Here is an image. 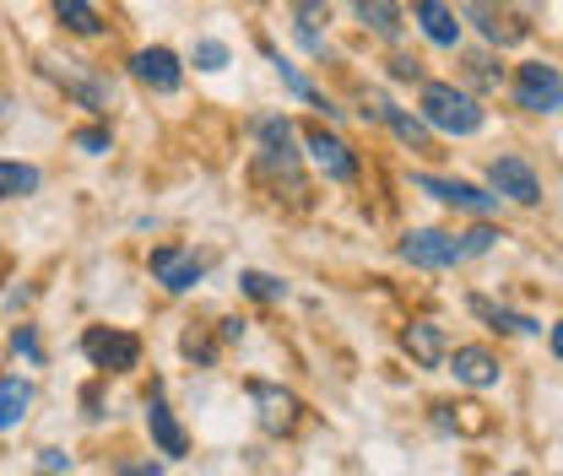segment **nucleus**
<instances>
[{
  "label": "nucleus",
  "mask_w": 563,
  "mask_h": 476,
  "mask_svg": "<svg viewBox=\"0 0 563 476\" xmlns=\"http://www.w3.org/2000/svg\"><path fill=\"white\" fill-rule=\"evenodd\" d=\"M81 352H87V363L103 368V374H131L141 363V341L131 336V331H114V325H87V331H81Z\"/></svg>",
  "instance_id": "20e7f679"
},
{
  "label": "nucleus",
  "mask_w": 563,
  "mask_h": 476,
  "mask_svg": "<svg viewBox=\"0 0 563 476\" xmlns=\"http://www.w3.org/2000/svg\"><path fill=\"white\" fill-rule=\"evenodd\" d=\"M11 346H16L22 357H33V363H38V336H33V325H22V331H11Z\"/></svg>",
  "instance_id": "7c9ffc66"
},
{
  "label": "nucleus",
  "mask_w": 563,
  "mask_h": 476,
  "mask_svg": "<svg viewBox=\"0 0 563 476\" xmlns=\"http://www.w3.org/2000/svg\"><path fill=\"white\" fill-rule=\"evenodd\" d=\"M422 120L433 125V131H444V136H477L483 131V103L466 92V87H455V81H422V98H418Z\"/></svg>",
  "instance_id": "f03ea898"
},
{
  "label": "nucleus",
  "mask_w": 563,
  "mask_h": 476,
  "mask_svg": "<svg viewBox=\"0 0 563 476\" xmlns=\"http://www.w3.org/2000/svg\"><path fill=\"white\" fill-rule=\"evenodd\" d=\"M401 346L418 357L422 368H433V363H444V331L433 325V320H418V325H407L401 331Z\"/></svg>",
  "instance_id": "6ab92c4d"
},
{
  "label": "nucleus",
  "mask_w": 563,
  "mask_h": 476,
  "mask_svg": "<svg viewBox=\"0 0 563 476\" xmlns=\"http://www.w3.org/2000/svg\"><path fill=\"white\" fill-rule=\"evenodd\" d=\"M466 76H472L477 87H498V81H504V66H498L493 55H466Z\"/></svg>",
  "instance_id": "a878e982"
},
{
  "label": "nucleus",
  "mask_w": 563,
  "mask_h": 476,
  "mask_svg": "<svg viewBox=\"0 0 563 476\" xmlns=\"http://www.w3.org/2000/svg\"><path fill=\"white\" fill-rule=\"evenodd\" d=\"M515 103L526 114H559L563 109V70L548 60H526L515 70Z\"/></svg>",
  "instance_id": "39448f33"
},
{
  "label": "nucleus",
  "mask_w": 563,
  "mask_h": 476,
  "mask_svg": "<svg viewBox=\"0 0 563 476\" xmlns=\"http://www.w3.org/2000/svg\"><path fill=\"white\" fill-rule=\"evenodd\" d=\"M55 16L66 22L70 33H81V38H98V33H103V16H98L87 0H55Z\"/></svg>",
  "instance_id": "4be33fe9"
},
{
  "label": "nucleus",
  "mask_w": 563,
  "mask_h": 476,
  "mask_svg": "<svg viewBox=\"0 0 563 476\" xmlns=\"http://www.w3.org/2000/svg\"><path fill=\"white\" fill-rule=\"evenodd\" d=\"M439 411V428H455V433H488L493 417H483V407H433Z\"/></svg>",
  "instance_id": "b1692460"
},
{
  "label": "nucleus",
  "mask_w": 563,
  "mask_h": 476,
  "mask_svg": "<svg viewBox=\"0 0 563 476\" xmlns=\"http://www.w3.org/2000/svg\"><path fill=\"white\" fill-rule=\"evenodd\" d=\"M146 428H152V444H157L168 461H185V455H190V439H185V428L174 422V411H168L157 385L146 390Z\"/></svg>",
  "instance_id": "f8f14e48"
},
{
  "label": "nucleus",
  "mask_w": 563,
  "mask_h": 476,
  "mask_svg": "<svg viewBox=\"0 0 563 476\" xmlns=\"http://www.w3.org/2000/svg\"><path fill=\"white\" fill-rule=\"evenodd\" d=\"M244 390H250L255 417H261V428H266V433H277V439H292V433H298V422H303V401H298L292 390L266 385V379H250Z\"/></svg>",
  "instance_id": "0eeeda50"
},
{
  "label": "nucleus",
  "mask_w": 563,
  "mask_h": 476,
  "mask_svg": "<svg viewBox=\"0 0 563 476\" xmlns=\"http://www.w3.org/2000/svg\"><path fill=\"white\" fill-rule=\"evenodd\" d=\"M450 374L461 379V385H472V390H488V385H498V352H488V346H455L450 352Z\"/></svg>",
  "instance_id": "2eb2a0df"
},
{
  "label": "nucleus",
  "mask_w": 563,
  "mask_h": 476,
  "mask_svg": "<svg viewBox=\"0 0 563 476\" xmlns=\"http://www.w3.org/2000/svg\"><path fill=\"white\" fill-rule=\"evenodd\" d=\"M196 66H201V70H222V66H228V44H222V38H201V44H196Z\"/></svg>",
  "instance_id": "cd10ccee"
},
{
  "label": "nucleus",
  "mask_w": 563,
  "mask_h": 476,
  "mask_svg": "<svg viewBox=\"0 0 563 476\" xmlns=\"http://www.w3.org/2000/svg\"><path fill=\"white\" fill-rule=\"evenodd\" d=\"M49 76L66 87L81 109H92V114H109V109H114V81L98 76L87 60H49Z\"/></svg>",
  "instance_id": "423d86ee"
},
{
  "label": "nucleus",
  "mask_w": 563,
  "mask_h": 476,
  "mask_svg": "<svg viewBox=\"0 0 563 476\" xmlns=\"http://www.w3.org/2000/svg\"><path fill=\"white\" fill-rule=\"evenodd\" d=\"M38 466L44 472H70V455L66 450H38Z\"/></svg>",
  "instance_id": "2f4dec72"
},
{
  "label": "nucleus",
  "mask_w": 563,
  "mask_h": 476,
  "mask_svg": "<svg viewBox=\"0 0 563 476\" xmlns=\"http://www.w3.org/2000/svg\"><path fill=\"white\" fill-rule=\"evenodd\" d=\"M488 185L498 190V196H509V201H520V206L542 201V179H537V168H531L526 157H493Z\"/></svg>",
  "instance_id": "9d476101"
},
{
  "label": "nucleus",
  "mask_w": 563,
  "mask_h": 476,
  "mask_svg": "<svg viewBox=\"0 0 563 476\" xmlns=\"http://www.w3.org/2000/svg\"><path fill=\"white\" fill-rule=\"evenodd\" d=\"M390 76H396V81H422V60H412V55H396V60H390Z\"/></svg>",
  "instance_id": "c756f323"
},
{
  "label": "nucleus",
  "mask_w": 563,
  "mask_h": 476,
  "mask_svg": "<svg viewBox=\"0 0 563 476\" xmlns=\"http://www.w3.org/2000/svg\"><path fill=\"white\" fill-rule=\"evenodd\" d=\"M146 266H152V276H157L168 292H190V287L207 276V261H201L196 250H185V244H157Z\"/></svg>",
  "instance_id": "1a4fd4ad"
},
{
  "label": "nucleus",
  "mask_w": 563,
  "mask_h": 476,
  "mask_svg": "<svg viewBox=\"0 0 563 476\" xmlns=\"http://www.w3.org/2000/svg\"><path fill=\"white\" fill-rule=\"evenodd\" d=\"M466 255H477L466 233H444V228H412V233L401 239V261H412V266H422V272H450V266H461Z\"/></svg>",
  "instance_id": "7ed1b4c3"
},
{
  "label": "nucleus",
  "mask_w": 563,
  "mask_h": 476,
  "mask_svg": "<svg viewBox=\"0 0 563 476\" xmlns=\"http://www.w3.org/2000/svg\"><path fill=\"white\" fill-rule=\"evenodd\" d=\"M412 185H418L422 196H433V201L461 206V211H477V217L498 211V196H483V190H477V185H466V179H433V174H418Z\"/></svg>",
  "instance_id": "4468645a"
},
{
  "label": "nucleus",
  "mask_w": 563,
  "mask_h": 476,
  "mask_svg": "<svg viewBox=\"0 0 563 476\" xmlns=\"http://www.w3.org/2000/svg\"><path fill=\"white\" fill-rule=\"evenodd\" d=\"M553 352H559V357H563V320H559V325H553Z\"/></svg>",
  "instance_id": "f704fd0d"
},
{
  "label": "nucleus",
  "mask_w": 563,
  "mask_h": 476,
  "mask_svg": "<svg viewBox=\"0 0 563 476\" xmlns=\"http://www.w3.org/2000/svg\"><path fill=\"white\" fill-rule=\"evenodd\" d=\"M244 336V320H239V314H233V320H222V341H239Z\"/></svg>",
  "instance_id": "72a5a7b5"
},
{
  "label": "nucleus",
  "mask_w": 563,
  "mask_h": 476,
  "mask_svg": "<svg viewBox=\"0 0 563 476\" xmlns=\"http://www.w3.org/2000/svg\"><path fill=\"white\" fill-rule=\"evenodd\" d=\"M0 190H5L11 201H22V196H33V190H38V168H27V163H16V157H5V163H0Z\"/></svg>",
  "instance_id": "5701e85b"
},
{
  "label": "nucleus",
  "mask_w": 563,
  "mask_h": 476,
  "mask_svg": "<svg viewBox=\"0 0 563 476\" xmlns=\"http://www.w3.org/2000/svg\"><path fill=\"white\" fill-rule=\"evenodd\" d=\"M76 146H81L87 157H103L114 141H109V131H103V125H81V131H76Z\"/></svg>",
  "instance_id": "c85d7f7f"
},
{
  "label": "nucleus",
  "mask_w": 563,
  "mask_h": 476,
  "mask_svg": "<svg viewBox=\"0 0 563 476\" xmlns=\"http://www.w3.org/2000/svg\"><path fill=\"white\" fill-rule=\"evenodd\" d=\"M412 16H418L422 33H428L439 49H455V44H461V22H455V11H450L444 0H412Z\"/></svg>",
  "instance_id": "dca6fc26"
},
{
  "label": "nucleus",
  "mask_w": 563,
  "mask_h": 476,
  "mask_svg": "<svg viewBox=\"0 0 563 476\" xmlns=\"http://www.w3.org/2000/svg\"><path fill=\"white\" fill-rule=\"evenodd\" d=\"M303 146H309V157H314V168H320L325 179H336V185H352V179H357V157H352V146L342 136H331L325 125H314V131L303 136Z\"/></svg>",
  "instance_id": "9b49d317"
},
{
  "label": "nucleus",
  "mask_w": 563,
  "mask_h": 476,
  "mask_svg": "<svg viewBox=\"0 0 563 476\" xmlns=\"http://www.w3.org/2000/svg\"><path fill=\"white\" fill-rule=\"evenodd\" d=\"M27 407H33V385H27L22 374H5V379H0V428H5V433L22 428Z\"/></svg>",
  "instance_id": "a211bd4d"
},
{
  "label": "nucleus",
  "mask_w": 563,
  "mask_h": 476,
  "mask_svg": "<svg viewBox=\"0 0 563 476\" xmlns=\"http://www.w3.org/2000/svg\"><path fill=\"white\" fill-rule=\"evenodd\" d=\"M466 16L477 22V33L498 44V49H509V44H526L531 38V22L520 16V11H509V0H472L466 5Z\"/></svg>",
  "instance_id": "6e6552de"
},
{
  "label": "nucleus",
  "mask_w": 563,
  "mask_h": 476,
  "mask_svg": "<svg viewBox=\"0 0 563 476\" xmlns=\"http://www.w3.org/2000/svg\"><path fill=\"white\" fill-rule=\"evenodd\" d=\"M368 114H374V120H385V125L407 141L412 152H428V131H433L428 120H412L407 109H396V103H385V98H374V109H368Z\"/></svg>",
  "instance_id": "f3484780"
},
{
  "label": "nucleus",
  "mask_w": 563,
  "mask_h": 476,
  "mask_svg": "<svg viewBox=\"0 0 563 476\" xmlns=\"http://www.w3.org/2000/svg\"><path fill=\"white\" fill-rule=\"evenodd\" d=\"M466 239H472V250H477V255H483V250H493V239H498V233H493V228H472V233H466Z\"/></svg>",
  "instance_id": "473e14b6"
},
{
  "label": "nucleus",
  "mask_w": 563,
  "mask_h": 476,
  "mask_svg": "<svg viewBox=\"0 0 563 476\" xmlns=\"http://www.w3.org/2000/svg\"><path fill=\"white\" fill-rule=\"evenodd\" d=\"M255 179H261V190L266 196H277L287 190V201L309 206V179H303V168H298V146H292V120H261V152H255Z\"/></svg>",
  "instance_id": "f257e3e1"
},
{
  "label": "nucleus",
  "mask_w": 563,
  "mask_h": 476,
  "mask_svg": "<svg viewBox=\"0 0 563 476\" xmlns=\"http://www.w3.org/2000/svg\"><path fill=\"white\" fill-rule=\"evenodd\" d=\"M179 346H185V357H190V363H201V368H211V363H217V341L201 336V331H185V341H179Z\"/></svg>",
  "instance_id": "bb28decb"
},
{
  "label": "nucleus",
  "mask_w": 563,
  "mask_h": 476,
  "mask_svg": "<svg viewBox=\"0 0 563 476\" xmlns=\"http://www.w3.org/2000/svg\"><path fill=\"white\" fill-rule=\"evenodd\" d=\"M239 281H244V292H250V298H261V303H277L282 298V281L277 276H266V272H244Z\"/></svg>",
  "instance_id": "393cba45"
},
{
  "label": "nucleus",
  "mask_w": 563,
  "mask_h": 476,
  "mask_svg": "<svg viewBox=\"0 0 563 476\" xmlns=\"http://www.w3.org/2000/svg\"><path fill=\"white\" fill-rule=\"evenodd\" d=\"M141 87H152V92H179V81H185V66H179V55L174 49H163V44H152V49H136V60H131Z\"/></svg>",
  "instance_id": "ddd939ff"
},
{
  "label": "nucleus",
  "mask_w": 563,
  "mask_h": 476,
  "mask_svg": "<svg viewBox=\"0 0 563 476\" xmlns=\"http://www.w3.org/2000/svg\"><path fill=\"white\" fill-rule=\"evenodd\" d=\"M472 314H477V320H488L493 331H509V336H537V331H542V325H537L531 314L498 309V303H488V298H472Z\"/></svg>",
  "instance_id": "aec40b11"
},
{
  "label": "nucleus",
  "mask_w": 563,
  "mask_h": 476,
  "mask_svg": "<svg viewBox=\"0 0 563 476\" xmlns=\"http://www.w3.org/2000/svg\"><path fill=\"white\" fill-rule=\"evenodd\" d=\"M352 5H357L363 27H374L379 38H396L401 33V5L396 0H352Z\"/></svg>",
  "instance_id": "412c9836"
}]
</instances>
